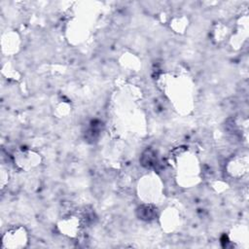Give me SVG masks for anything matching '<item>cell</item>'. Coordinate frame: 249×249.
I'll list each match as a JSON object with an SVG mask.
<instances>
[{"label":"cell","instance_id":"1","mask_svg":"<svg viewBox=\"0 0 249 249\" xmlns=\"http://www.w3.org/2000/svg\"><path fill=\"white\" fill-rule=\"evenodd\" d=\"M171 163L177 172L178 184L189 188L197 183L199 163L196 155L187 148H177L170 156Z\"/></svg>","mask_w":249,"mask_h":249},{"label":"cell","instance_id":"2","mask_svg":"<svg viewBox=\"0 0 249 249\" xmlns=\"http://www.w3.org/2000/svg\"><path fill=\"white\" fill-rule=\"evenodd\" d=\"M160 86L162 90L166 93V95L172 100L175 106L179 109V106H188L190 98V90L188 88V83L183 82L179 77L170 75V74H162L160 76Z\"/></svg>","mask_w":249,"mask_h":249},{"label":"cell","instance_id":"3","mask_svg":"<svg viewBox=\"0 0 249 249\" xmlns=\"http://www.w3.org/2000/svg\"><path fill=\"white\" fill-rule=\"evenodd\" d=\"M139 196L144 203L155 204L161 196L162 186L157 175L149 174L141 179L138 185Z\"/></svg>","mask_w":249,"mask_h":249},{"label":"cell","instance_id":"4","mask_svg":"<svg viewBox=\"0 0 249 249\" xmlns=\"http://www.w3.org/2000/svg\"><path fill=\"white\" fill-rule=\"evenodd\" d=\"M28 232L22 226H14L3 233L2 235V248L5 249H20L28 244Z\"/></svg>","mask_w":249,"mask_h":249},{"label":"cell","instance_id":"5","mask_svg":"<svg viewBox=\"0 0 249 249\" xmlns=\"http://www.w3.org/2000/svg\"><path fill=\"white\" fill-rule=\"evenodd\" d=\"M14 162L18 169L29 171L40 164L41 157L35 151L29 149H21L15 154Z\"/></svg>","mask_w":249,"mask_h":249},{"label":"cell","instance_id":"6","mask_svg":"<svg viewBox=\"0 0 249 249\" xmlns=\"http://www.w3.org/2000/svg\"><path fill=\"white\" fill-rule=\"evenodd\" d=\"M57 228L62 234L74 238L80 234L83 228V222L80 217L76 215H69L58 222Z\"/></svg>","mask_w":249,"mask_h":249},{"label":"cell","instance_id":"7","mask_svg":"<svg viewBox=\"0 0 249 249\" xmlns=\"http://www.w3.org/2000/svg\"><path fill=\"white\" fill-rule=\"evenodd\" d=\"M247 170H248L247 156L235 157L231 159L227 164L228 173L234 178L242 177L247 173Z\"/></svg>","mask_w":249,"mask_h":249},{"label":"cell","instance_id":"8","mask_svg":"<svg viewBox=\"0 0 249 249\" xmlns=\"http://www.w3.org/2000/svg\"><path fill=\"white\" fill-rule=\"evenodd\" d=\"M2 50L7 54L17 53L19 46V39L15 32H7L2 36Z\"/></svg>","mask_w":249,"mask_h":249},{"label":"cell","instance_id":"9","mask_svg":"<svg viewBox=\"0 0 249 249\" xmlns=\"http://www.w3.org/2000/svg\"><path fill=\"white\" fill-rule=\"evenodd\" d=\"M160 218H161V226L167 231H173L179 223L178 213L171 208L167 209V211H165Z\"/></svg>","mask_w":249,"mask_h":249},{"label":"cell","instance_id":"10","mask_svg":"<svg viewBox=\"0 0 249 249\" xmlns=\"http://www.w3.org/2000/svg\"><path fill=\"white\" fill-rule=\"evenodd\" d=\"M170 27H172V29L177 33L184 32V30L188 27V19L184 17L175 18L172 19V21H170Z\"/></svg>","mask_w":249,"mask_h":249},{"label":"cell","instance_id":"11","mask_svg":"<svg viewBox=\"0 0 249 249\" xmlns=\"http://www.w3.org/2000/svg\"><path fill=\"white\" fill-rule=\"evenodd\" d=\"M5 179H8V172L4 169H2V172H1V185H2V188H4L5 186Z\"/></svg>","mask_w":249,"mask_h":249}]
</instances>
